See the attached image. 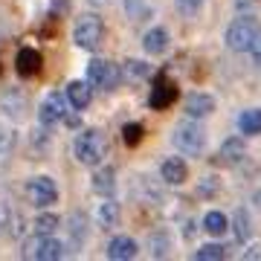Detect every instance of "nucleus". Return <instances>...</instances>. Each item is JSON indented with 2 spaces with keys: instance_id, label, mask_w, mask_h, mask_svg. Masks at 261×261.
<instances>
[{
  "instance_id": "obj_1",
  "label": "nucleus",
  "mask_w": 261,
  "mask_h": 261,
  "mask_svg": "<svg viewBox=\"0 0 261 261\" xmlns=\"http://www.w3.org/2000/svg\"><path fill=\"white\" fill-rule=\"evenodd\" d=\"M108 151H111V145H108L102 130H96V128L79 130V137L73 142V154L82 166H102V160L108 157Z\"/></svg>"
},
{
  "instance_id": "obj_2",
  "label": "nucleus",
  "mask_w": 261,
  "mask_h": 261,
  "mask_svg": "<svg viewBox=\"0 0 261 261\" xmlns=\"http://www.w3.org/2000/svg\"><path fill=\"white\" fill-rule=\"evenodd\" d=\"M226 47L232 49V53H250L252 44L261 38V23L250 15H241V18H235L226 29Z\"/></svg>"
},
{
  "instance_id": "obj_3",
  "label": "nucleus",
  "mask_w": 261,
  "mask_h": 261,
  "mask_svg": "<svg viewBox=\"0 0 261 261\" xmlns=\"http://www.w3.org/2000/svg\"><path fill=\"white\" fill-rule=\"evenodd\" d=\"M102 38H105V23H102V18H99V15H82V18L75 20V27H73L75 47L93 53V49H99Z\"/></svg>"
},
{
  "instance_id": "obj_4",
  "label": "nucleus",
  "mask_w": 261,
  "mask_h": 261,
  "mask_svg": "<svg viewBox=\"0 0 261 261\" xmlns=\"http://www.w3.org/2000/svg\"><path fill=\"white\" fill-rule=\"evenodd\" d=\"M171 142L177 145L180 154H186V157H197V154L206 148V134H203L200 125H195V122H180L177 128H174Z\"/></svg>"
},
{
  "instance_id": "obj_5",
  "label": "nucleus",
  "mask_w": 261,
  "mask_h": 261,
  "mask_svg": "<svg viewBox=\"0 0 261 261\" xmlns=\"http://www.w3.org/2000/svg\"><path fill=\"white\" fill-rule=\"evenodd\" d=\"M23 258L29 261H56L64 255V244L58 241V238H53V235H41L35 232V238H29L27 244H23V252H20Z\"/></svg>"
},
{
  "instance_id": "obj_6",
  "label": "nucleus",
  "mask_w": 261,
  "mask_h": 261,
  "mask_svg": "<svg viewBox=\"0 0 261 261\" xmlns=\"http://www.w3.org/2000/svg\"><path fill=\"white\" fill-rule=\"evenodd\" d=\"M87 82H90V87H99V90H113L116 84H119V70H116V64H111V61H102V58H96V61H90L87 64Z\"/></svg>"
},
{
  "instance_id": "obj_7",
  "label": "nucleus",
  "mask_w": 261,
  "mask_h": 261,
  "mask_svg": "<svg viewBox=\"0 0 261 261\" xmlns=\"http://www.w3.org/2000/svg\"><path fill=\"white\" fill-rule=\"evenodd\" d=\"M174 99H177V84L171 82L166 73H157V75H154L151 96H148L151 111H166L168 105H174Z\"/></svg>"
},
{
  "instance_id": "obj_8",
  "label": "nucleus",
  "mask_w": 261,
  "mask_h": 261,
  "mask_svg": "<svg viewBox=\"0 0 261 261\" xmlns=\"http://www.w3.org/2000/svg\"><path fill=\"white\" fill-rule=\"evenodd\" d=\"M27 195L35 206H53L58 200V186L53 177H32L27 183Z\"/></svg>"
},
{
  "instance_id": "obj_9",
  "label": "nucleus",
  "mask_w": 261,
  "mask_h": 261,
  "mask_svg": "<svg viewBox=\"0 0 261 261\" xmlns=\"http://www.w3.org/2000/svg\"><path fill=\"white\" fill-rule=\"evenodd\" d=\"M67 116V102L61 99V93H49L44 102H41V108H38V119H41V125H58V122H64Z\"/></svg>"
},
{
  "instance_id": "obj_10",
  "label": "nucleus",
  "mask_w": 261,
  "mask_h": 261,
  "mask_svg": "<svg viewBox=\"0 0 261 261\" xmlns=\"http://www.w3.org/2000/svg\"><path fill=\"white\" fill-rule=\"evenodd\" d=\"M160 174H163V180H166L168 186H183L189 180V166L180 157H168L163 163V168H160Z\"/></svg>"
},
{
  "instance_id": "obj_11",
  "label": "nucleus",
  "mask_w": 261,
  "mask_h": 261,
  "mask_svg": "<svg viewBox=\"0 0 261 261\" xmlns=\"http://www.w3.org/2000/svg\"><path fill=\"white\" fill-rule=\"evenodd\" d=\"M183 108H186V113L192 119H203V116H209L215 111V99L209 93H189Z\"/></svg>"
},
{
  "instance_id": "obj_12",
  "label": "nucleus",
  "mask_w": 261,
  "mask_h": 261,
  "mask_svg": "<svg viewBox=\"0 0 261 261\" xmlns=\"http://www.w3.org/2000/svg\"><path fill=\"white\" fill-rule=\"evenodd\" d=\"M15 70H18L20 75H38L41 73V53L32 47H23L18 53V58H15Z\"/></svg>"
},
{
  "instance_id": "obj_13",
  "label": "nucleus",
  "mask_w": 261,
  "mask_h": 261,
  "mask_svg": "<svg viewBox=\"0 0 261 261\" xmlns=\"http://www.w3.org/2000/svg\"><path fill=\"white\" fill-rule=\"evenodd\" d=\"M218 157H221L224 166H238V163L247 157L244 140L241 137H229V140H224V145H221V151H218Z\"/></svg>"
},
{
  "instance_id": "obj_14",
  "label": "nucleus",
  "mask_w": 261,
  "mask_h": 261,
  "mask_svg": "<svg viewBox=\"0 0 261 261\" xmlns=\"http://www.w3.org/2000/svg\"><path fill=\"white\" fill-rule=\"evenodd\" d=\"M113 189H116V168H113V166L96 168V174H93V192H96V195L111 197Z\"/></svg>"
},
{
  "instance_id": "obj_15",
  "label": "nucleus",
  "mask_w": 261,
  "mask_h": 261,
  "mask_svg": "<svg viewBox=\"0 0 261 261\" xmlns=\"http://www.w3.org/2000/svg\"><path fill=\"white\" fill-rule=\"evenodd\" d=\"M134 255H137V241L128 238V235H119V238H113L108 244V258H113V261H128Z\"/></svg>"
},
{
  "instance_id": "obj_16",
  "label": "nucleus",
  "mask_w": 261,
  "mask_h": 261,
  "mask_svg": "<svg viewBox=\"0 0 261 261\" xmlns=\"http://www.w3.org/2000/svg\"><path fill=\"white\" fill-rule=\"evenodd\" d=\"M93 93H90V82H70L67 84V102L73 105L75 111H84L90 105Z\"/></svg>"
},
{
  "instance_id": "obj_17",
  "label": "nucleus",
  "mask_w": 261,
  "mask_h": 261,
  "mask_svg": "<svg viewBox=\"0 0 261 261\" xmlns=\"http://www.w3.org/2000/svg\"><path fill=\"white\" fill-rule=\"evenodd\" d=\"M142 47H145V53H151V56L166 53V49H168V29H163V27L148 29L145 38H142Z\"/></svg>"
},
{
  "instance_id": "obj_18",
  "label": "nucleus",
  "mask_w": 261,
  "mask_h": 261,
  "mask_svg": "<svg viewBox=\"0 0 261 261\" xmlns=\"http://www.w3.org/2000/svg\"><path fill=\"white\" fill-rule=\"evenodd\" d=\"M96 221L102 229H116L119 226V203L111 200V197H105V203L99 206V212H96Z\"/></svg>"
},
{
  "instance_id": "obj_19",
  "label": "nucleus",
  "mask_w": 261,
  "mask_h": 261,
  "mask_svg": "<svg viewBox=\"0 0 261 261\" xmlns=\"http://www.w3.org/2000/svg\"><path fill=\"white\" fill-rule=\"evenodd\" d=\"M238 128H241V134H247V137H255V134H261V108L244 111L241 116H238Z\"/></svg>"
},
{
  "instance_id": "obj_20",
  "label": "nucleus",
  "mask_w": 261,
  "mask_h": 261,
  "mask_svg": "<svg viewBox=\"0 0 261 261\" xmlns=\"http://www.w3.org/2000/svg\"><path fill=\"white\" fill-rule=\"evenodd\" d=\"M70 241H73V247H82L84 241H87V218H84L82 212H73L70 215Z\"/></svg>"
},
{
  "instance_id": "obj_21",
  "label": "nucleus",
  "mask_w": 261,
  "mask_h": 261,
  "mask_svg": "<svg viewBox=\"0 0 261 261\" xmlns=\"http://www.w3.org/2000/svg\"><path fill=\"white\" fill-rule=\"evenodd\" d=\"M203 229H206L209 235H224L226 229H229V221H226V215H224V212H206Z\"/></svg>"
},
{
  "instance_id": "obj_22",
  "label": "nucleus",
  "mask_w": 261,
  "mask_h": 261,
  "mask_svg": "<svg viewBox=\"0 0 261 261\" xmlns=\"http://www.w3.org/2000/svg\"><path fill=\"white\" fill-rule=\"evenodd\" d=\"M15 148V130L6 125V122H0V163H6Z\"/></svg>"
},
{
  "instance_id": "obj_23",
  "label": "nucleus",
  "mask_w": 261,
  "mask_h": 261,
  "mask_svg": "<svg viewBox=\"0 0 261 261\" xmlns=\"http://www.w3.org/2000/svg\"><path fill=\"white\" fill-rule=\"evenodd\" d=\"M252 235V221H250V215H247V209H238V212H235V238H238V241H247V238H250Z\"/></svg>"
},
{
  "instance_id": "obj_24",
  "label": "nucleus",
  "mask_w": 261,
  "mask_h": 261,
  "mask_svg": "<svg viewBox=\"0 0 261 261\" xmlns=\"http://www.w3.org/2000/svg\"><path fill=\"white\" fill-rule=\"evenodd\" d=\"M195 258L197 261H221V258H226V247L224 244H203L195 252Z\"/></svg>"
},
{
  "instance_id": "obj_25",
  "label": "nucleus",
  "mask_w": 261,
  "mask_h": 261,
  "mask_svg": "<svg viewBox=\"0 0 261 261\" xmlns=\"http://www.w3.org/2000/svg\"><path fill=\"white\" fill-rule=\"evenodd\" d=\"M58 226H61V221H58L56 215L47 212V215H38L35 224H32V229H35V232H41V235H53Z\"/></svg>"
},
{
  "instance_id": "obj_26",
  "label": "nucleus",
  "mask_w": 261,
  "mask_h": 261,
  "mask_svg": "<svg viewBox=\"0 0 261 261\" xmlns=\"http://www.w3.org/2000/svg\"><path fill=\"white\" fill-rule=\"evenodd\" d=\"M122 140H125V145H140L142 142V125L140 122H128L125 128H122Z\"/></svg>"
},
{
  "instance_id": "obj_27",
  "label": "nucleus",
  "mask_w": 261,
  "mask_h": 261,
  "mask_svg": "<svg viewBox=\"0 0 261 261\" xmlns=\"http://www.w3.org/2000/svg\"><path fill=\"white\" fill-rule=\"evenodd\" d=\"M125 12L130 20H142L148 15V3L145 0H125Z\"/></svg>"
},
{
  "instance_id": "obj_28",
  "label": "nucleus",
  "mask_w": 261,
  "mask_h": 261,
  "mask_svg": "<svg viewBox=\"0 0 261 261\" xmlns=\"http://www.w3.org/2000/svg\"><path fill=\"white\" fill-rule=\"evenodd\" d=\"M174 3H177L180 15H186V18H195L200 6H203V0H174Z\"/></svg>"
},
{
  "instance_id": "obj_29",
  "label": "nucleus",
  "mask_w": 261,
  "mask_h": 261,
  "mask_svg": "<svg viewBox=\"0 0 261 261\" xmlns=\"http://www.w3.org/2000/svg\"><path fill=\"white\" fill-rule=\"evenodd\" d=\"M166 238L163 235H157V238H151V255H166Z\"/></svg>"
},
{
  "instance_id": "obj_30",
  "label": "nucleus",
  "mask_w": 261,
  "mask_h": 261,
  "mask_svg": "<svg viewBox=\"0 0 261 261\" xmlns=\"http://www.w3.org/2000/svg\"><path fill=\"white\" fill-rule=\"evenodd\" d=\"M128 73L145 75V73H148V67H145V61H128Z\"/></svg>"
},
{
  "instance_id": "obj_31",
  "label": "nucleus",
  "mask_w": 261,
  "mask_h": 261,
  "mask_svg": "<svg viewBox=\"0 0 261 261\" xmlns=\"http://www.w3.org/2000/svg\"><path fill=\"white\" fill-rule=\"evenodd\" d=\"M215 189H218V180H215V177H206V183L197 189V195H212Z\"/></svg>"
},
{
  "instance_id": "obj_32",
  "label": "nucleus",
  "mask_w": 261,
  "mask_h": 261,
  "mask_svg": "<svg viewBox=\"0 0 261 261\" xmlns=\"http://www.w3.org/2000/svg\"><path fill=\"white\" fill-rule=\"evenodd\" d=\"M250 53H252V61H255V64L261 67V38L255 41V44H252V49H250Z\"/></svg>"
},
{
  "instance_id": "obj_33",
  "label": "nucleus",
  "mask_w": 261,
  "mask_h": 261,
  "mask_svg": "<svg viewBox=\"0 0 261 261\" xmlns=\"http://www.w3.org/2000/svg\"><path fill=\"white\" fill-rule=\"evenodd\" d=\"M252 203H255V206H258V209H261V189H258V192H255V195H252Z\"/></svg>"
}]
</instances>
